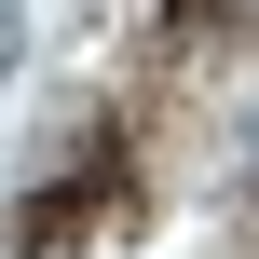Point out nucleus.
<instances>
[{"instance_id":"1","label":"nucleus","mask_w":259,"mask_h":259,"mask_svg":"<svg viewBox=\"0 0 259 259\" xmlns=\"http://www.w3.org/2000/svg\"><path fill=\"white\" fill-rule=\"evenodd\" d=\"M109 178H123V150H109V137H96V150H82V178H68V191H41V205H27V246H68V232H82V219H96V205H109Z\"/></svg>"}]
</instances>
